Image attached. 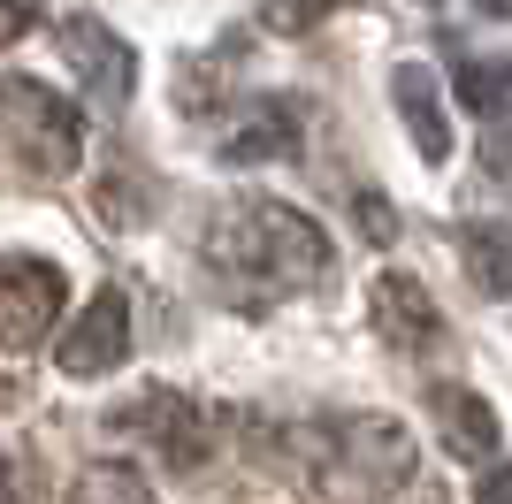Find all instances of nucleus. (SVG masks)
I'll use <instances>...</instances> for the list:
<instances>
[{
  "label": "nucleus",
  "mask_w": 512,
  "mask_h": 504,
  "mask_svg": "<svg viewBox=\"0 0 512 504\" xmlns=\"http://www.w3.org/2000/svg\"><path fill=\"white\" fill-rule=\"evenodd\" d=\"M123 359H130V298L123 291H92L85 314L69 321L62 344H54V367L77 375V382H92V375H115Z\"/></svg>",
  "instance_id": "nucleus-6"
},
{
  "label": "nucleus",
  "mask_w": 512,
  "mask_h": 504,
  "mask_svg": "<svg viewBox=\"0 0 512 504\" xmlns=\"http://www.w3.org/2000/svg\"><path fill=\"white\" fill-rule=\"evenodd\" d=\"M482 16H497V23H512V0H474Z\"/></svg>",
  "instance_id": "nucleus-19"
},
{
  "label": "nucleus",
  "mask_w": 512,
  "mask_h": 504,
  "mask_svg": "<svg viewBox=\"0 0 512 504\" xmlns=\"http://www.w3.org/2000/svg\"><path fill=\"white\" fill-rule=\"evenodd\" d=\"M459 260L482 298H512V222H459Z\"/></svg>",
  "instance_id": "nucleus-12"
},
{
  "label": "nucleus",
  "mask_w": 512,
  "mask_h": 504,
  "mask_svg": "<svg viewBox=\"0 0 512 504\" xmlns=\"http://www.w3.org/2000/svg\"><path fill=\"white\" fill-rule=\"evenodd\" d=\"M337 8H360V0H268L260 23H268V31H314V23H329Z\"/></svg>",
  "instance_id": "nucleus-13"
},
{
  "label": "nucleus",
  "mask_w": 512,
  "mask_h": 504,
  "mask_svg": "<svg viewBox=\"0 0 512 504\" xmlns=\"http://www.w3.org/2000/svg\"><path fill=\"white\" fill-rule=\"evenodd\" d=\"M367 329L383 336L390 352H421L428 336L444 329V314H436V298H428L406 268H390V275H375V291H367Z\"/></svg>",
  "instance_id": "nucleus-8"
},
{
  "label": "nucleus",
  "mask_w": 512,
  "mask_h": 504,
  "mask_svg": "<svg viewBox=\"0 0 512 504\" xmlns=\"http://www.w3.org/2000/svg\"><path fill=\"white\" fill-rule=\"evenodd\" d=\"M39 16H46V0H0V46L23 39V31H31Z\"/></svg>",
  "instance_id": "nucleus-17"
},
{
  "label": "nucleus",
  "mask_w": 512,
  "mask_h": 504,
  "mask_svg": "<svg viewBox=\"0 0 512 504\" xmlns=\"http://www.w3.org/2000/svg\"><path fill=\"white\" fill-rule=\"evenodd\" d=\"M85 161V123L77 107L39 77H0V168L23 184H62Z\"/></svg>",
  "instance_id": "nucleus-2"
},
{
  "label": "nucleus",
  "mask_w": 512,
  "mask_h": 504,
  "mask_svg": "<svg viewBox=\"0 0 512 504\" xmlns=\"http://www.w3.org/2000/svg\"><path fill=\"white\" fill-rule=\"evenodd\" d=\"M77 497H146V474L138 466H92L77 482Z\"/></svg>",
  "instance_id": "nucleus-14"
},
{
  "label": "nucleus",
  "mask_w": 512,
  "mask_h": 504,
  "mask_svg": "<svg viewBox=\"0 0 512 504\" xmlns=\"http://www.w3.org/2000/svg\"><path fill=\"white\" fill-rule=\"evenodd\" d=\"M62 268L39 252H0V352H31L62 321Z\"/></svg>",
  "instance_id": "nucleus-4"
},
{
  "label": "nucleus",
  "mask_w": 512,
  "mask_h": 504,
  "mask_svg": "<svg viewBox=\"0 0 512 504\" xmlns=\"http://www.w3.org/2000/svg\"><path fill=\"white\" fill-rule=\"evenodd\" d=\"M390 100H398V115H406V130H413V153H421L428 168H444L451 161V115H444V92H436V69L398 62L390 69Z\"/></svg>",
  "instance_id": "nucleus-9"
},
{
  "label": "nucleus",
  "mask_w": 512,
  "mask_h": 504,
  "mask_svg": "<svg viewBox=\"0 0 512 504\" xmlns=\"http://www.w3.org/2000/svg\"><path fill=\"white\" fill-rule=\"evenodd\" d=\"M352 207H360V230L375 237V245H390V237H398V214H390V199H383V191H360Z\"/></svg>",
  "instance_id": "nucleus-15"
},
{
  "label": "nucleus",
  "mask_w": 512,
  "mask_h": 504,
  "mask_svg": "<svg viewBox=\"0 0 512 504\" xmlns=\"http://www.w3.org/2000/svg\"><path fill=\"white\" fill-rule=\"evenodd\" d=\"M54 46H62L69 77L85 84L100 107H123L130 84H138V54H130V39H115L100 16H69L62 31H54Z\"/></svg>",
  "instance_id": "nucleus-7"
},
{
  "label": "nucleus",
  "mask_w": 512,
  "mask_h": 504,
  "mask_svg": "<svg viewBox=\"0 0 512 504\" xmlns=\"http://www.w3.org/2000/svg\"><path fill=\"white\" fill-rule=\"evenodd\" d=\"M321 268H329V237H321L314 214L283 207V199H222V207H214L207 275L230 306L260 314V306H276V298L321 283Z\"/></svg>",
  "instance_id": "nucleus-1"
},
{
  "label": "nucleus",
  "mask_w": 512,
  "mask_h": 504,
  "mask_svg": "<svg viewBox=\"0 0 512 504\" xmlns=\"http://www.w3.org/2000/svg\"><path fill=\"white\" fill-rule=\"evenodd\" d=\"M337 459L352 466V489H406L421 466V443L390 413H352L337 420Z\"/></svg>",
  "instance_id": "nucleus-5"
},
{
  "label": "nucleus",
  "mask_w": 512,
  "mask_h": 504,
  "mask_svg": "<svg viewBox=\"0 0 512 504\" xmlns=\"http://www.w3.org/2000/svg\"><path fill=\"white\" fill-rule=\"evenodd\" d=\"M207 420H214V413H207V405H192L184 390L146 382L130 405H115V413H107V428H115V436H153L161 451H169L176 474H192V466L214 451V443H207Z\"/></svg>",
  "instance_id": "nucleus-3"
},
{
  "label": "nucleus",
  "mask_w": 512,
  "mask_h": 504,
  "mask_svg": "<svg viewBox=\"0 0 512 504\" xmlns=\"http://www.w3.org/2000/svg\"><path fill=\"white\" fill-rule=\"evenodd\" d=\"M8 489H16V474H8V466H0V497H8Z\"/></svg>",
  "instance_id": "nucleus-20"
},
{
  "label": "nucleus",
  "mask_w": 512,
  "mask_h": 504,
  "mask_svg": "<svg viewBox=\"0 0 512 504\" xmlns=\"http://www.w3.org/2000/svg\"><path fill=\"white\" fill-rule=\"evenodd\" d=\"M428 405H436V420H444V436H451V451H459V459H497V451H505L497 405H482L467 382H436V390H428Z\"/></svg>",
  "instance_id": "nucleus-11"
},
{
  "label": "nucleus",
  "mask_w": 512,
  "mask_h": 504,
  "mask_svg": "<svg viewBox=\"0 0 512 504\" xmlns=\"http://www.w3.org/2000/svg\"><path fill=\"white\" fill-rule=\"evenodd\" d=\"M474 497H490V504H497V497H512V466L497 459L490 474H482V482H474Z\"/></svg>",
  "instance_id": "nucleus-18"
},
{
  "label": "nucleus",
  "mask_w": 512,
  "mask_h": 504,
  "mask_svg": "<svg viewBox=\"0 0 512 504\" xmlns=\"http://www.w3.org/2000/svg\"><path fill=\"white\" fill-rule=\"evenodd\" d=\"M291 146H299V107H283V100H253L230 130H222V161H230V168L283 161Z\"/></svg>",
  "instance_id": "nucleus-10"
},
{
  "label": "nucleus",
  "mask_w": 512,
  "mask_h": 504,
  "mask_svg": "<svg viewBox=\"0 0 512 504\" xmlns=\"http://www.w3.org/2000/svg\"><path fill=\"white\" fill-rule=\"evenodd\" d=\"M482 168L512 191V115H505V123H490V138H482Z\"/></svg>",
  "instance_id": "nucleus-16"
}]
</instances>
